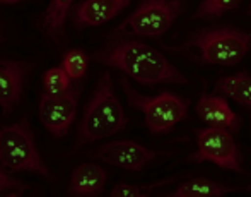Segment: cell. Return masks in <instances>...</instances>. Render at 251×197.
<instances>
[{"label":"cell","instance_id":"obj_1","mask_svg":"<svg viewBox=\"0 0 251 197\" xmlns=\"http://www.w3.org/2000/svg\"><path fill=\"white\" fill-rule=\"evenodd\" d=\"M96 60L113 67L144 86L188 84V79L154 47L139 40H120L96 54Z\"/></svg>","mask_w":251,"mask_h":197},{"label":"cell","instance_id":"obj_2","mask_svg":"<svg viewBox=\"0 0 251 197\" xmlns=\"http://www.w3.org/2000/svg\"><path fill=\"white\" fill-rule=\"evenodd\" d=\"M166 48L201 64L231 67L239 64L250 52L251 33L232 28H215L200 31L179 47Z\"/></svg>","mask_w":251,"mask_h":197},{"label":"cell","instance_id":"obj_3","mask_svg":"<svg viewBox=\"0 0 251 197\" xmlns=\"http://www.w3.org/2000/svg\"><path fill=\"white\" fill-rule=\"evenodd\" d=\"M128 120L123 107L113 89L111 74L106 70L98 81L93 98L84 110L79 131H77V146L96 142L98 139L115 136L126 127Z\"/></svg>","mask_w":251,"mask_h":197},{"label":"cell","instance_id":"obj_4","mask_svg":"<svg viewBox=\"0 0 251 197\" xmlns=\"http://www.w3.org/2000/svg\"><path fill=\"white\" fill-rule=\"evenodd\" d=\"M0 165L7 170L36 173L50 178V170L36 147L34 132L27 117L0 129Z\"/></svg>","mask_w":251,"mask_h":197},{"label":"cell","instance_id":"obj_5","mask_svg":"<svg viewBox=\"0 0 251 197\" xmlns=\"http://www.w3.org/2000/svg\"><path fill=\"white\" fill-rule=\"evenodd\" d=\"M123 91L126 94L130 107L142 112L147 129L152 134L169 132L188 117V105L186 98H181L169 91H162L157 96H144L140 94L125 77L120 79Z\"/></svg>","mask_w":251,"mask_h":197},{"label":"cell","instance_id":"obj_6","mask_svg":"<svg viewBox=\"0 0 251 197\" xmlns=\"http://www.w3.org/2000/svg\"><path fill=\"white\" fill-rule=\"evenodd\" d=\"M183 12L181 0H144L115 31V36L159 38Z\"/></svg>","mask_w":251,"mask_h":197},{"label":"cell","instance_id":"obj_7","mask_svg":"<svg viewBox=\"0 0 251 197\" xmlns=\"http://www.w3.org/2000/svg\"><path fill=\"white\" fill-rule=\"evenodd\" d=\"M197 151L186 156L188 163H208L217 165L222 170H231L236 173L246 175L248 171L243 168V158L236 146L234 137L227 129L222 127H205L197 129Z\"/></svg>","mask_w":251,"mask_h":197},{"label":"cell","instance_id":"obj_8","mask_svg":"<svg viewBox=\"0 0 251 197\" xmlns=\"http://www.w3.org/2000/svg\"><path fill=\"white\" fill-rule=\"evenodd\" d=\"M80 98V87H72L56 94L43 93L40 100V120L48 132L56 139L69 134L77 115V105Z\"/></svg>","mask_w":251,"mask_h":197},{"label":"cell","instance_id":"obj_9","mask_svg":"<svg viewBox=\"0 0 251 197\" xmlns=\"http://www.w3.org/2000/svg\"><path fill=\"white\" fill-rule=\"evenodd\" d=\"M93 156L111 167H118L128 171H142L152 161L162 156H169V153L149 149L132 139H122L102 144L93 151Z\"/></svg>","mask_w":251,"mask_h":197},{"label":"cell","instance_id":"obj_10","mask_svg":"<svg viewBox=\"0 0 251 197\" xmlns=\"http://www.w3.org/2000/svg\"><path fill=\"white\" fill-rule=\"evenodd\" d=\"M33 64L26 60H0V108L5 115L21 103L24 91V83L29 76Z\"/></svg>","mask_w":251,"mask_h":197},{"label":"cell","instance_id":"obj_11","mask_svg":"<svg viewBox=\"0 0 251 197\" xmlns=\"http://www.w3.org/2000/svg\"><path fill=\"white\" fill-rule=\"evenodd\" d=\"M197 115L210 127H222L227 129L229 132H238L243 124L241 117L231 110L226 98L217 94H201L197 103Z\"/></svg>","mask_w":251,"mask_h":197},{"label":"cell","instance_id":"obj_12","mask_svg":"<svg viewBox=\"0 0 251 197\" xmlns=\"http://www.w3.org/2000/svg\"><path fill=\"white\" fill-rule=\"evenodd\" d=\"M133 0H82L75 9L77 28H100L115 19Z\"/></svg>","mask_w":251,"mask_h":197},{"label":"cell","instance_id":"obj_13","mask_svg":"<svg viewBox=\"0 0 251 197\" xmlns=\"http://www.w3.org/2000/svg\"><path fill=\"white\" fill-rule=\"evenodd\" d=\"M104 168L96 163H82L75 167V170L70 175L69 192L74 197H96L101 196L106 185Z\"/></svg>","mask_w":251,"mask_h":197},{"label":"cell","instance_id":"obj_14","mask_svg":"<svg viewBox=\"0 0 251 197\" xmlns=\"http://www.w3.org/2000/svg\"><path fill=\"white\" fill-rule=\"evenodd\" d=\"M232 192H251V185H227L205 177L190 178L173 191V197H221Z\"/></svg>","mask_w":251,"mask_h":197},{"label":"cell","instance_id":"obj_15","mask_svg":"<svg viewBox=\"0 0 251 197\" xmlns=\"http://www.w3.org/2000/svg\"><path fill=\"white\" fill-rule=\"evenodd\" d=\"M215 91L234 100L236 103L251 107V76L248 72L221 77L215 84Z\"/></svg>","mask_w":251,"mask_h":197},{"label":"cell","instance_id":"obj_16","mask_svg":"<svg viewBox=\"0 0 251 197\" xmlns=\"http://www.w3.org/2000/svg\"><path fill=\"white\" fill-rule=\"evenodd\" d=\"M75 0H50L47 10L41 19L43 31L51 36L53 40H58L63 34V26H65L67 16L70 12V7Z\"/></svg>","mask_w":251,"mask_h":197},{"label":"cell","instance_id":"obj_17","mask_svg":"<svg viewBox=\"0 0 251 197\" xmlns=\"http://www.w3.org/2000/svg\"><path fill=\"white\" fill-rule=\"evenodd\" d=\"M179 178H186V175H175V177H169V178H162V180H157L154 184H118L113 187L111 191V197H147L152 196L155 191L159 189L166 187V185H171L175 184L176 180Z\"/></svg>","mask_w":251,"mask_h":197},{"label":"cell","instance_id":"obj_18","mask_svg":"<svg viewBox=\"0 0 251 197\" xmlns=\"http://www.w3.org/2000/svg\"><path fill=\"white\" fill-rule=\"evenodd\" d=\"M87 62H89V57L84 50L80 48H72L69 50L62 58V67L65 70V74L70 77V81H80L87 72Z\"/></svg>","mask_w":251,"mask_h":197},{"label":"cell","instance_id":"obj_19","mask_svg":"<svg viewBox=\"0 0 251 197\" xmlns=\"http://www.w3.org/2000/svg\"><path fill=\"white\" fill-rule=\"evenodd\" d=\"M239 3H241V0H203L193 14V19L221 17L227 10H234L236 7H239Z\"/></svg>","mask_w":251,"mask_h":197},{"label":"cell","instance_id":"obj_20","mask_svg":"<svg viewBox=\"0 0 251 197\" xmlns=\"http://www.w3.org/2000/svg\"><path fill=\"white\" fill-rule=\"evenodd\" d=\"M72 86V81L70 77L65 74V70L60 65L50 67V69L45 72L43 76V93L48 94H56L62 93V91L69 89Z\"/></svg>","mask_w":251,"mask_h":197},{"label":"cell","instance_id":"obj_21","mask_svg":"<svg viewBox=\"0 0 251 197\" xmlns=\"http://www.w3.org/2000/svg\"><path fill=\"white\" fill-rule=\"evenodd\" d=\"M26 189L27 187L24 184L14 180L10 175H7L3 167L0 165V194H7V192H16V194H19L21 191H26Z\"/></svg>","mask_w":251,"mask_h":197},{"label":"cell","instance_id":"obj_22","mask_svg":"<svg viewBox=\"0 0 251 197\" xmlns=\"http://www.w3.org/2000/svg\"><path fill=\"white\" fill-rule=\"evenodd\" d=\"M24 2H27V0H0V5H19Z\"/></svg>","mask_w":251,"mask_h":197},{"label":"cell","instance_id":"obj_23","mask_svg":"<svg viewBox=\"0 0 251 197\" xmlns=\"http://www.w3.org/2000/svg\"><path fill=\"white\" fill-rule=\"evenodd\" d=\"M248 14L251 16V3H250V7H248Z\"/></svg>","mask_w":251,"mask_h":197}]
</instances>
